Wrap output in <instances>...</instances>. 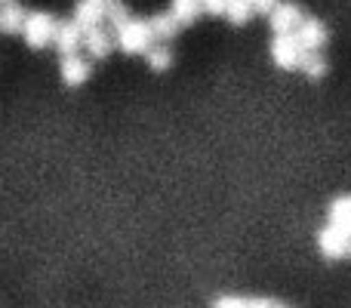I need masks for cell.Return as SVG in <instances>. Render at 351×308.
<instances>
[{"instance_id": "obj_1", "label": "cell", "mask_w": 351, "mask_h": 308, "mask_svg": "<svg viewBox=\"0 0 351 308\" xmlns=\"http://www.w3.org/2000/svg\"><path fill=\"white\" fill-rule=\"evenodd\" d=\"M114 34H117V47L130 56L148 53V49H152V40H154V34H152V28H148L145 19H133V16H130Z\"/></svg>"}, {"instance_id": "obj_2", "label": "cell", "mask_w": 351, "mask_h": 308, "mask_svg": "<svg viewBox=\"0 0 351 308\" xmlns=\"http://www.w3.org/2000/svg\"><path fill=\"white\" fill-rule=\"evenodd\" d=\"M22 34H25V43H28L31 49L47 47V43L53 40V34H56V19L49 16V12H43V10L28 12V16H25Z\"/></svg>"}, {"instance_id": "obj_3", "label": "cell", "mask_w": 351, "mask_h": 308, "mask_svg": "<svg viewBox=\"0 0 351 308\" xmlns=\"http://www.w3.org/2000/svg\"><path fill=\"white\" fill-rule=\"evenodd\" d=\"M271 59L278 68L290 71V68H299V59H302V47H299L296 34H274L271 40Z\"/></svg>"}, {"instance_id": "obj_4", "label": "cell", "mask_w": 351, "mask_h": 308, "mask_svg": "<svg viewBox=\"0 0 351 308\" xmlns=\"http://www.w3.org/2000/svg\"><path fill=\"white\" fill-rule=\"evenodd\" d=\"M296 40L302 49H308V53H321L324 47H327L330 34H327V25L321 22V19H302V25L296 28Z\"/></svg>"}, {"instance_id": "obj_5", "label": "cell", "mask_w": 351, "mask_h": 308, "mask_svg": "<svg viewBox=\"0 0 351 308\" xmlns=\"http://www.w3.org/2000/svg\"><path fill=\"white\" fill-rule=\"evenodd\" d=\"M53 43L62 53V59H65V56H77V49L84 47V31H80L74 22H56Z\"/></svg>"}, {"instance_id": "obj_6", "label": "cell", "mask_w": 351, "mask_h": 308, "mask_svg": "<svg viewBox=\"0 0 351 308\" xmlns=\"http://www.w3.org/2000/svg\"><path fill=\"white\" fill-rule=\"evenodd\" d=\"M271 28H274V34H293V31L302 25V10H299L296 3H278L271 12Z\"/></svg>"}, {"instance_id": "obj_7", "label": "cell", "mask_w": 351, "mask_h": 308, "mask_svg": "<svg viewBox=\"0 0 351 308\" xmlns=\"http://www.w3.org/2000/svg\"><path fill=\"white\" fill-rule=\"evenodd\" d=\"M102 22H105L102 0H77V6H74V25H77L80 31L102 28Z\"/></svg>"}, {"instance_id": "obj_8", "label": "cell", "mask_w": 351, "mask_h": 308, "mask_svg": "<svg viewBox=\"0 0 351 308\" xmlns=\"http://www.w3.org/2000/svg\"><path fill=\"white\" fill-rule=\"evenodd\" d=\"M348 244H351V237L342 235L333 225H327V228L317 235V247H321V253L327 256V259H342V256H348Z\"/></svg>"}, {"instance_id": "obj_9", "label": "cell", "mask_w": 351, "mask_h": 308, "mask_svg": "<svg viewBox=\"0 0 351 308\" xmlns=\"http://www.w3.org/2000/svg\"><path fill=\"white\" fill-rule=\"evenodd\" d=\"M59 74H62V80H65L68 86H80L93 74V68H90V62L80 59V56H65V59H62Z\"/></svg>"}, {"instance_id": "obj_10", "label": "cell", "mask_w": 351, "mask_h": 308, "mask_svg": "<svg viewBox=\"0 0 351 308\" xmlns=\"http://www.w3.org/2000/svg\"><path fill=\"white\" fill-rule=\"evenodd\" d=\"M327 219L333 228H339L342 235L351 237V194H342V198H336L333 204H330Z\"/></svg>"}, {"instance_id": "obj_11", "label": "cell", "mask_w": 351, "mask_h": 308, "mask_svg": "<svg viewBox=\"0 0 351 308\" xmlns=\"http://www.w3.org/2000/svg\"><path fill=\"white\" fill-rule=\"evenodd\" d=\"M84 47L93 59H105L111 53V47H114V40H111V34L105 28H90L84 31Z\"/></svg>"}, {"instance_id": "obj_12", "label": "cell", "mask_w": 351, "mask_h": 308, "mask_svg": "<svg viewBox=\"0 0 351 308\" xmlns=\"http://www.w3.org/2000/svg\"><path fill=\"white\" fill-rule=\"evenodd\" d=\"M25 16H28V12H25L22 6H16V3L0 6V31H3V34H22Z\"/></svg>"}, {"instance_id": "obj_13", "label": "cell", "mask_w": 351, "mask_h": 308, "mask_svg": "<svg viewBox=\"0 0 351 308\" xmlns=\"http://www.w3.org/2000/svg\"><path fill=\"white\" fill-rule=\"evenodd\" d=\"M299 68H302V74H308L311 80H321L324 74H327V59H324V53H308V49H302Z\"/></svg>"}, {"instance_id": "obj_14", "label": "cell", "mask_w": 351, "mask_h": 308, "mask_svg": "<svg viewBox=\"0 0 351 308\" xmlns=\"http://www.w3.org/2000/svg\"><path fill=\"white\" fill-rule=\"evenodd\" d=\"M173 19L179 25H191L194 19L204 12V6H200V0H173Z\"/></svg>"}, {"instance_id": "obj_15", "label": "cell", "mask_w": 351, "mask_h": 308, "mask_svg": "<svg viewBox=\"0 0 351 308\" xmlns=\"http://www.w3.org/2000/svg\"><path fill=\"white\" fill-rule=\"evenodd\" d=\"M148 28H152L154 37H164V40H170V37L179 34V22L173 19V12H158V16L148 22Z\"/></svg>"}, {"instance_id": "obj_16", "label": "cell", "mask_w": 351, "mask_h": 308, "mask_svg": "<svg viewBox=\"0 0 351 308\" xmlns=\"http://www.w3.org/2000/svg\"><path fill=\"white\" fill-rule=\"evenodd\" d=\"M225 16H228L231 25H247L250 16H253V6H250V0H228Z\"/></svg>"}, {"instance_id": "obj_17", "label": "cell", "mask_w": 351, "mask_h": 308, "mask_svg": "<svg viewBox=\"0 0 351 308\" xmlns=\"http://www.w3.org/2000/svg\"><path fill=\"white\" fill-rule=\"evenodd\" d=\"M145 56H148V65H152L154 71H167V68L173 65V49L170 47H152Z\"/></svg>"}, {"instance_id": "obj_18", "label": "cell", "mask_w": 351, "mask_h": 308, "mask_svg": "<svg viewBox=\"0 0 351 308\" xmlns=\"http://www.w3.org/2000/svg\"><path fill=\"white\" fill-rule=\"evenodd\" d=\"M105 19H108V22H111V28L117 31V28H121V25L130 19V12H127V6H123L121 0H114V3H108V6H105Z\"/></svg>"}, {"instance_id": "obj_19", "label": "cell", "mask_w": 351, "mask_h": 308, "mask_svg": "<svg viewBox=\"0 0 351 308\" xmlns=\"http://www.w3.org/2000/svg\"><path fill=\"white\" fill-rule=\"evenodd\" d=\"M200 6H204L210 16H225V6H228V0H200Z\"/></svg>"}, {"instance_id": "obj_20", "label": "cell", "mask_w": 351, "mask_h": 308, "mask_svg": "<svg viewBox=\"0 0 351 308\" xmlns=\"http://www.w3.org/2000/svg\"><path fill=\"white\" fill-rule=\"evenodd\" d=\"M278 3H280V0H250V6H253V12H271Z\"/></svg>"}, {"instance_id": "obj_21", "label": "cell", "mask_w": 351, "mask_h": 308, "mask_svg": "<svg viewBox=\"0 0 351 308\" xmlns=\"http://www.w3.org/2000/svg\"><path fill=\"white\" fill-rule=\"evenodd\" d=\"M213 308H243V299H237V296H222Z\"/></svg>"}, {"instance_id": "obj_22", "label": "cell", "mask_w": 351, "mask_h": 308, "mask_svg": "<svg viewBox=\"0 0 351 308\" xmlns=\"http://www.w3.org/2000/svg\"><path fill=\"white\" fill-rule=\"evenodd\" d=\"M243 308H278L271 299H243Z\"/></svg>"}, {"instance_id": "obj_23", "label": "cell", "mask_w": 351, "mask_h": 308, "mask_svg": "<svg viewBox=\"0 0 351 308\" xmlns=\"http://www.w3.org/2000/svg\"><path fill=\"white\" fill-rule=\"evenodd\" d=\"M102 3H105V6H108V3H114V0H102Z\"/></svg>"}, {"instance_id": "obj_24", "label": "cell", "mask_w": 351, "mask_h": 308, "mask_svg": "<svg viewBox=\"0 0 351 308\" xmlns=\"http://www.w3.org/2000/svg\"><path fill=\"white\" fill-rule=\"evenodd\" d=\"M348 259H351V244H348Z\"/></svg>"}, {"instance_id": "obj_25", "label": "cell", "mask_w": 351, "mask_h": 308, "mask_svg": "<svg viewBox=\"0 0 351 308\" xmlns=\"http://www.w3.org/2000/svg\"><path fill=\"white\" fill-rule=\"evenodd\" d=\"M278 308H290V305H280V303H278Z\"/></svg>"}, {"instance_id": "obj_26", "label": "cell", "mask_w": 351, "mask_h": 308, "mask_svg": "<svg viewBox=\"0 0 351 308\" xmlns=\"http://www.w3.org/2000/svg\"><path fill=\"white\" fill-rule=\"evenodd\" d=\"M10 3H12V0H10Z\"/></svg>"}]
</instances>
